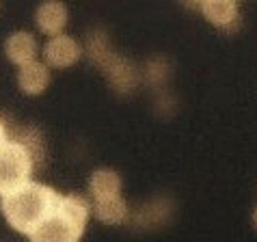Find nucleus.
I'll list each match as a JSON object with an SVG mask.
<instances>
[{
    "label": "nucleus",
    "mask_w": 257,
    "mask_h": 242,
    "mask_svg": "<svg viewBox=\"0 0 257 242\" xmlns=\"http://www.w3.org/2000/svg\"><path fill=\"white\" fill-rule=\"evenodd\" d=\"M253 223H255V227H257V210H255V214H253Z\"/></svg>",
    "instance_id": "nucleus-16"
},
{
    "label": "nucleus",
    "mask_w": 257,
    "mask_h": 242,
    "mask_svg": "<svg viewBox=\"0 0 257 242\" xmlns=\"http://www.w3.org/2000/svg\"><path fill=\"white\" fill-rule=\"evenodd\" d=\"M89 201L80 195H59L54 210L31 233V242H80L89 220Z\"/></svg>",
    "instance_id": "nucleus-2"
},
{
    "label": "nucleus",
    "mask_w": 257,
    "mask_h": 242,
    "mask_svg": "<svg viewBox=\"0 0 257 242\" xmlns=\"http://www.w3.org/2000/svg\"><path fill=\"white\" fill-rule=\"evenodd\" d=\"M5 143H9V130H7V124L0 119V147Z\"/></svg>",
    "instance_id": "nucleus-14"
},
{
    "label": "nucleus",
    "mask_w": 257,
    "mask_h": 242,
    "mask_svg": "<svg viewBox=\"0 0 257 242\" xmlns=\"http://www.w3.org/2000/svg\"><path fill=\"white\" fill-rule=\"evenodd\" d=\"M87 52L91 61L99 65L108 76L110 84L115 87L119 93H130L137 89L139 84V72L127 59L112 52L108 44V37L104 33H91L87 41Z\"/></svg>",
    "instance_id": "nucleus-3"
},
{
    "label": "nucleus",
    "mask_w": 257,
    "mask_h": 242,
    "mask_svg": "<svg viewBox=\"0 0 257 242\" xmlns=\"http://www.w3.org/2000/svg\"><path fill=\"white\" fill-rule=\"evenodd\" d=\"M37 169L28 149L16 141H9L0 147V197H7L33 182V171Z\"/></svg>",
    "instance_id": "nucleus-4"
},
{
    "label": "nucleus",
    "mask_w": 257,
    "mask_h": 242,
    "mask_svg": "<svg viewBox=\"0 0 257 242\" xmlns=\"http://www.w3.org/2000/svg\"><path fill=\"white\" fill-rule=\"evenodd\" d=\"M167 216H169V203L167 201H154V203H149L147 208L139 210L137 225H141V227H154V225H160Z\"/></svg>",
    "instance_id": "nucleus-13"
},
{
    "label": "nucleus",
    "mask_w": 257,
    "mask_h": 242,
    "mask_svg": "<svg viewBox=\"0 0 257 242\" xmlns=\"http://www.w3.org/2000/svg\"><path fill=\"white\" fill-rule=\"evenodd\" d=\"M35 22H37L39 31L44 35H61L63 28L67 24V9L61 0H46L39 5L37 13H35Z\"/></svg>",
    "instance_id": "nucleus-7"
},
{
    "label": "nucleus",
    "mask_w": 257,
    "mask_h": 242,
    "mask_svg": "<svg viewBox=\"0 0 257 242\" xmlns=\"http://www.w3.org/2000/svg\"><path fill=\"white\" fill-rule=\"evenodd\" d=\"M82 48L74 37H67V35H54L50 37V41L44 48V56H46V65L50 67H71L74 63L80 59Z\"/></svg>",
    "instance_id": "nucleus-5"
},
{
    "label": "nucleus",
    "mask_w": 257,
    "mask_h": 242,
    "mask_svg": "<svg viewBox=\"0 0 257 242\" xmlns=\"http://www.w3.org/2000/svg\"><path fill=\"white\" fill-rule=\"evenodd\" d=\"M95 214L106 225H121V223L127 220V216H130V210H127L125 199L121 195H115V197L97 199L95 201Z\"/></svg>",
    "instance_id": "nucleus-11"
},
{
    "label": "nucleus",
    "mask_w": 257,
    "mask_h": 242,
    "mask_svg": "<svg viewBox=\"0 0 257 242\" xmlns=\"http://www.w3.org/2000/svg\"><path fill=\"white\" fill-rule=\"evenodd\" d=\"M201 13L210 24L231 31L238 26V0H201Z\"/></svg>",
    "instance_id": "nucleus-6"
},
{
    "label": "nucleus",
    "mask_w": 257,
    "mask_h": 242,
    "mask_svg": "<svg viewBox=\"0 0 257 242\" xmlns=\"http://www.w3.org/2000/svg\"><path fill=\"white\" fill-rule=\"evenodd\" d=\"M89 190L93 199H106L121 195V177L112 169H97L89 180Z\"/></svg>",
    "instance_id": "nucleus-12"
},
{
    "label": "nucleus",
    "mask_w": 257,
    "mask_h": 242,
    "mask_svg": "<svg viewBox=\"0 0 257 242\" xmlns=\"http://www.w3.org/2000/svg\"><path fill=\"white\" fill-rule=\"evenodd\" d=\"M9 130V141H16L22 147L28 149L31 158L35 162V167H39L46 158V152H44V139L37 128H28V126H7Z\"/></svg>",
    "instance_id": "nucleus-10"
},
{
    "label": "nucleus",
    "mask_w": 257,
    "mask_h": 242,
    "mask_svg": "<svg viewBox=\"0 0 257 242\" xmlns=\"http://www.w3.org/2000/svg\"><path fill=\"white\" fill-rule=\"evenodd\" d=\"M5 54L11 63H16V65L22 67V65H26V63L35 61V56H37V41H35V37L31 33L18 31L7 39Z\"/></svg>",
    "instance_id": "nucleus-9"
},
{
    "label": "nucleus",
    "mask_w": 257,
    "mask_h": 242,
    "mask_svg": "<svg viewBox=\"0 0 257 242\" xmlns=\"http://www.w3.org/2000/svg\"><path fill=\"white\" fill-rule=\"evenodd\" d=\"M0 199H3L0 210H3L7 223L16 231L31 236L41 220L54 210L56 201H59V193L46 184L28 182L16 193Z\"/></svg>",
    "instance_id": "nucleus-1"
},
{
    "label": "nucleus",
    "mask_w": 257,
    "mask_h": 242,
    "mask_svg": "<svg viewBox=\"0 0 257 242\" xmlns=\"http://www.w3.org/2000/svg\"><path fill=\"white\" fill-rule=\"evenodd\" d=\"M18 82H20V89H22L24 93L39 95V93H44L46 87L50 84V69H48L46 63H39L35 59V61L20 67Z\"/></svg>",
    "instance_id": "nucleus-8"
},
{
    "label": "nucleus",
    "mask_w": 257,
    "mask_h": 242,
    "mask_svg": "<svg viewBox=\"0 0 257 242\" xmlns=\"http://www.w3.org/2000/svg\"><path fill=\"white\" fill-rule=\"evenodd\" d=\"M182 3H186L188 7H201V0H182Z\"/></svg>",
    "instance_id": "nucleus-15"
}]
</instances>
